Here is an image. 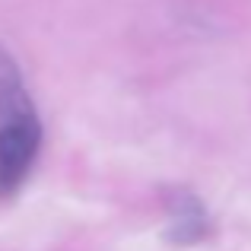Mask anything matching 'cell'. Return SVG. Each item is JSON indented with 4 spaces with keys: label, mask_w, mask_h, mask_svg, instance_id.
<instances>
[{
    "label": "cell",
    "mask_w": 251,
    "mask_h": 251,
    "mask_svg": "<svg viewBox=\"0 0 251 251\" xmlns=\"http://www.w3.org/2000/svg\"><path fill=\"white\" fill-rule=\"evenodd\" d=\"M169 207V242L172 245H197L210 239L213 223H210L203 203L191 191H175L166 201Z\"/></svg>",
    "instance_id": "2"
},
{
    "label": "cell",
    "mask_w": 251,
    "mask_h": 251,
    "mask_svg": "<svg viewBox=\"0 0 251 251\" xmlns=\"http://www.w3.org/2000/svg\"><path fill=\"white\" fill-rule=\"evenodd\" d=\"M42 150V121L16 61L0 45V197H13Z\"/></svg>",
    "instance_id": "1"
}]
</instances>
